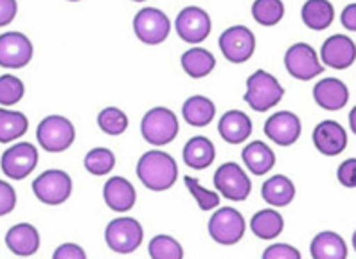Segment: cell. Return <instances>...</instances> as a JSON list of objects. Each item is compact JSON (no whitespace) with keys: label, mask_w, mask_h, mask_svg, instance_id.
<instances>
[{"label":"cell","mask_w":356,"mask_h":259,"mask_svg":"<svg viewBox=\"0 0 356 259\" xmlns=\"http://www.w3.org/2000/svg\"><path fill=\"white\" fill-rule=\"evenodd\" d=\"M182 116L187 123L196 128H204L216 116V107L205 95H193L184 103Z\"/></svg>","instance_id":"obj_26"},{"label":"cell","mask_w":356,"mask_h":259,"mask_svg":"<svg viewBox=\"0 0 356 259\" xmlns=\"http://www.w3.org/2000/svg\"><path fill=\"white\" fill-rule=\"evenodd\" d=\"M265 259H300V252L286 243H277V245H270L263 252Z\"/></svg>","instance_id":"obj_37"},{"label":"cell","mask_w":356,"mask_h":259,"mask_svg":"<svg viewBox=\"0 0 356 259\" xmlns=\"http://www.w3.org/2000/svg\"><path fill=\"white\" fill-rule=\"evenodd\" d=\"M54 259H85L87 254L83 251L81 246L76 245V243H65V245L58 246L54 254H52Z\"/></svg>","instance_id":"obj_40"},{"label":"cell","mask_w":356,"mask_h":259,"mask_svg":"<svg viewBox=\"0 0 356 259\" xmlns=\"http://www.w3.org/2000/svg\"><path fill=\"white\" fill-rule=\"evenodd\" d=\"M6 245L17 256H33L40 249V234L31 223H18L6 234Z\"/></svg>","instance_id":"obj_21"},{"label":"cell","mask_w":356,"mask_h":259,"mask_svg":"<svg viewBox=\"0 0 356 259\" xmlns=\"http://www.w3.org/2000/svg\"><path fill=\"white\" fill-rule=\"evenodd\" d=\"M342 24L346 29L356 31V4H349L342 11Z\"/></svg>","instance_id":"obj_42"},{"label":"cell","mask_w":356,"mask_h":259,"mask_svg":"<svg viewBox=\"0 0 356 259\" xmlns=\"http://www.w3.org/2000/svg\"><path fill=\"white\" fill-rule=\"evenodd\" d=\"M85 168H87L88 173L96 175V177L106 175V173H110L115 168V155L108 148H94L85 157Z\"/></svg>","instance_id":"obj_33"},{"label":"cell","mask_w":356,"mask_h":259,"mask_svg":"<svg viewBox=\"0 0 356 259\" xmlns=\"http://www.w3.org/2000/svg\"><path fill=\"white\" fill-rule=\"evenodd\" d=\"M36 139L49 153H60L72 146L76 139L74 125L63 116H49L38 125Z\"/></svg>","instance_id":"obj_4"},{"label":"cell","mask_w":356,"mask_h":259,"mask_svg":"<svg viewBox=\"0 0 356 259\" xmlns=\"http://www.w3.org/2000/svg\"><path fill=\"white\" fill-rule=\"evenodd\" d=\"M144 141L153 146H164L175 141L178 135V119L170 108L156 107L152 108L146 116L143 117L140 125Z\"/></svg>","instance_id":"obj_3"},{"label":"cell","mask_w":356,"mask_h":259,"mask_svg":"<svg viewBox=\"0 0 356 259\" xmlns=\"http://www.w3.org/2000/svg\"><path fill=\"white\" fill-rule=\"evenodd\" d=\"M312 258L313 259H346L348 258V246L342 236L324 230L313 237L312 246Z\"/></svg>","instance_id":"obj_22"},{"label":"cell","mask_w":356,"mask_h":259,"mask_svg":"<svg viewBox=\"0 0 356 259\" xmlns=\"http://www.w3.org/2000/svg\"><path fill=\"white\" fill-rule=\"evenodd\" d=\"M33 43L22 33L9 31L0 35V67L4 69H22L33 60Z\"/></svg>","instance_id":"obj_13"},{"label":"cell","mask_w":356,"mask_h":259,"mask_svg":"<svg viewBox=\"0 0 356 259\" xmlns=\"http://www.w3.org/2000/svg\"><path fill=\"white\" fill-rule=\"evenodd\" d=\"M247 223L241 212L232 207L218 209L209 220V234L220 245H236L241 242Z\"/></svg>","instance_id":"obj_7"},{"label":"cell","mask_w":356,"mask_h":259,"mask_svg":"<svg viewBox=\"0 0 356 259\" xmlns=\"http://www.w3.org/2000/svg\"><path fill=\"white\" fill-rule=\"evenodd\" d=\"M313 97L317 101V104L324 110H340L348 104L349 101V88L346 83H342L337 78H326L315 85L313 88Z\"/></svg>","instance_id":"obj_18"},{"label":"cell","mask_w":356,"mask_h":259,"mask_svg":"<svg viewBox=\"0 0 356 259\" xmlns=\"http://www.w3.org/2000/svg\"><path fill=\"white\" fill-rule=\"evenodd\" d=\"M241 157H243L248 171L254 175H265V173L272 171V168L275 166V153L268 144L261 143V141L247 144Z\"/></svg>","instance_id":"obj_24"},{"label":"cell","mask_w":356,"mask_h":259,"mask_svg":"<svg viewBox=\"0 0 356 259\" xmlns=\"http://www.w3.org/2000/svg\"><path fill=\"white\" fill-rule=\"evenodd\" d=\"M214 157H216L214 144L202 135L189 139L184 148V162L193 169L209 168L214 162Z\"/></svg>","instance_id":"obj_25"},{"label":"cell","mask_w":356,"mask_h":259,"mask_svg":"<svg viewBox=\"0 0 356 259\" xmlns=\"http://www.w3.org/2000/svg\"><path fill=\"white\" fill-rule=\"evenodd\" d=\"M261 196L270 205L284 207V205H288L291 200L296 198V186L284 175H274V177L268 178L263 184V187H261Z\"/></svg>","instance_id":"obj_23"},{"label":"cell","mask_w":356,"mask_h":259,"mask_svg":"<svg viewBox=\"0 0 356 259\" xmlns=\"http://www.w3.org/2000/svg\"><path fill=\"white\" fill-rule=\"evenodd\" d=\"M175 29L186 43H202L211 33V17L205 9L189 6L177 15Z\"/></svg>","instance_id":"obj_14"},{"label":"cell","mask_w":356,"mask_h":259,"mask_svg":"<svg viewBox=\"0 0 356 259\" xmlns=\"http://www.w3.org/2000/svg\"><path fill=\"white\" fill-rule=\"evenodd\" d=\"M33 193L42 203L60 205L72 194V178L61 169H49L33 182Z\"/></svg>","instance_id":"obj_6"},{"label":"cell","mask_w":356,"mask_h":259,"mask_svg":"<svg viewBox=\"0 0 356 259\" xmlns=\"http://www.w3.org/2000/svg\"><path fill=\"white\" fill-rule=\"evenodd\" d=\"M282 95L284 88L281 83L266 70H256L252 76H248L245 101L256 112H266L274 108L282 100Z\"/></svg>","instance_id":"obj_2"},{"label":"cell","mask_w":356,"mask_h":259,"mask_svg":"<svg viewBox=\"0 0 356 259\" xmlns=\"http://www.w3.org/2000/svg\"><path fill=\"white\" fill-rule=\"evenodd\" d=\"M103 196L106 205L115 212H128L137 200L135 187L124 177L110 178L103 187Z\"/></svg>","instance_id":"obj_19"},{"label":"cell","mask_w":356,"mask_h":259,"mask_svg":"<svg viewBox=\"0 0 356 259\" xmlns=\"http://www.w3.org/2000/svg\"><path fill=\"white\" fill-rule=\"evenodd\" d=\"M149 258L152 259H182L184 258V249L182 245L171 236H155L149 242L148 246Z\"/></svg>","instance_id":"obj_32"},{"label":"cell","mask_w":356,"mask_h":259,"mask_svg":"<svg viewBox=\"0 0 356 259\" xmlns=\"http://www.w3.org/2000/svg\"><path fill=\"white\" fill-rule=\"evenodd\" d=\"M69 2H79V0H69Z\"/></svg>","instance_id":"obj_44"},{"label":"cell","mask_w":356,"mask_h":259,"mask_svg":"<svg viewBox=\"0 0 356 259\" xmlns=\"http://www.w3.org/2000/svg\"><path fill=\"white\" fill-rule=\"evenodd\" d=\"M180 61H182V69L195 79L205 78L216 67V58L213 56V52L202 47H191L186 51Z\"/></svg>","instance_id":"obj_28"},{"label":"cell","mask_w":356,"mask_h":259,"mask_svg":"<svg viewBox=\"0 0 356 259\" xmlns=\"http://www.w3.org/2000/svg\"><path fill=\"white\" fill-rule=\"evenodd\" d=\"M214 187L222 193L223 198L243 202L252 191V182L236 162H225L214 173Z\"/></svg>","instance_id":"obj_8"},{"label":"cell","mask_w":356,"mask_h":259,"mask_svg":"<svg viewBox=\"0 0 356 259\" xmlns=\"http://www.w3.org/2000/svg\"><path fill=\"white\" fill-rule=\"evenodd\" d=\"M27 128H29V121L22 112L0 108V143H13L26 134Z\"/></svg>","instance_id":"obj_30"},{"label":"cell","mask_w":356,"mask_h":259,"mask_svg":"<svg viewBox=\"0 0 356 259\" xmlns=\"http://www.w3.org/2000/svg\"><path fill=\"white\" fill-rule=\"evenodd\" d=\"M218 43L223 56L232 63H245L256 51V36L245 26H232L225 29Z\"/></svg>","instance_id":"obj_10"},{"label":"cell","mask_w":356,"mask_h":259,"mask_svg":"<svg viewBox=\"0 0 356 259\" xmlns=\"http://www.w3.org/2000/svg\"><path fill=\"white\" fill-rule=\"evenodd\" d=\"M252 17L261 26H277L284 17V4L282 0H256L252 6Z\"/></svg>","instance_id":"obj_31"},{"label":"cell","mask_w":356,"mask_h":259,"mask_svg":"<svg viewBox=\"0 0 356 259\" xmlns=\"http://www.w3.org/2000/svg\"><path fill=\"white\" fill-rule=\"evenodd\" d=\"M137 177L148 189L165 191L175 186L178 178V166L170 153L152 150L139 159Z\"/></svg>","instance_id":"obj_1"},{"label":"cell","mask_w":356,"mask_h":259,"mask_svg":"<svg viewBox=\"0 0 356 259\" xmlns=\"http://www.w3.org/2000/svg\"><path fill=\"white\" fill-rule=\"evenodd\" d=\"M134 2H144V0H134Z\"/></svg>","instance_id":"obj_45"},{"label":"cell","mask_w":356,"mask_h":259,"mask_svg":"<svg viewBox=\"0 0 356 259\" xmlns=\"http://www.w3.org/2000/svg\"><path fill=\"white\" fill-rule=\"evenodd\" d=\"M220 137L229 144H241L245 143L250 134H252V121L241 110H229L223 113L218 125Z\"/></svg>","instance_id":"obj_20"},{"label":"cell","mask_w":356,"mask_h":259,"mask_svg":"<svg viewBox=\"0 0 356 259\" xmlns=\"http://www.w3.org/2000/svg\"><path fill=\"white\" fill-rule=\"evenodd\" d=\"M97 125H99V128L103 130L104 134L121 135L128 128V117L119 108L108 107L99 112V116H97Z\"/></svg>","instance_id":"obj_34"},{"label":"cell","mask_w":356,"mask_h":259,"mask_svg":"<svg viewBox=\"0 0 356 259\" xmlns=\"http://www.w3.org/2000/svg\"><path fill=\"white\" fill-rule=\"evenodd\" d=\"M355 173H356V159H349L346 162H342L339 168V180L343 187H348V189H353L356 184L355 180Z\"/></svg>","instance_id":"obj_39"},{"label":"cell","mask_w":356,"mask_h":259,"mask_svg":"<svg viewBox=\"0 0 356 259\" xmlns=\"http://www.w3.org/2000/svg\"><path fill=\"white\" fill-rule=\"evenodd\" d=\"M313 144L322 155L334 157L340 155L348 146V134L346 130L334 121H322L313 130Z\"/></svg>","instance_id":"obj_17"},{"label":"cell","mask_w":356,"mask_h":259,"mask_svg":"<svg viewBox=\"0 0 356 259\" xmlns=\"http://www.w3.org/2000/svg\"><path fill=\"white\" fill-rule=\"evenodd\" d=\"M18 11L17 0H0V27L9 26Z\"/></svg>","instance_id":"obj_41"},{"label":"cell","mask_w":356,"mask_h":259,"mask_svg":"<svg viewBox=\"0 0 356 259\" xmlns=\"http://www.w3.org/2000/svg\"><path fill=\"white\" fill-rule=\"evenodd\" d=\"M284 65H286L288 72L300 81H308L324 72V67L318 61L317 51L308 43L291 45L284 54Z\"/></svg>","instance_id":"obj_11"},{"label":"cell","mask_w":356,"mask_h":259,"mask_svg":"<svg viewBox=\"0 0 356 259\" xmlns=\"http://www.w3.org/2000/svg\"><path fill=\"white\" fill-rule=\"evenodd\" d=\"M184 182H186L187 191L191 193V196L202 211H211V209H216L220 205V194L211 189H205L195 177H186Z\"/></svg>","instance_id":"obj_35"},{"label":"cell","mask_w":356,"mask_h":259,"mask_svg":"<svg viewBox=\"0 0 356 259\" xmlns=\"http://www.w3.org/2000/svg\"><path fill=\"white\" fill-rule=\"evenodd\" d=\"M24 83L13 76V74H4L0 76V104L4 107H11V104L18 103L24 97Z\"/></svg>","instance_id":"obj_36"},{"label":"cell","mask_w":356,"mask_h":259,"mask_svg":"<svg viewBox=\"0 0 356 259\" xmlns=\"http://www.w3.org/2000/svg\"><path fill=\"white\" fill-rule=\"evenodd\" d=\"M321 58L327 67H333L337 70L349 69L356 58L355 42L346 35L330 36L322 45Z\"/></svg>","instance_id":"obj_16"},{"label":"cell","mask_w":356,"mask_h":259,"mask_svg":"<svg viewBox=\"0 0 356 259\" xmlns=\"http://www.w3.org/2000/svg\"><path fill=\"white\" fill-rule=\"evenodd\" d=\"M38 164V150L31 143H18L4 151L0 168L6 173V177L13 180H22Z\"/></svg>","instance_id":"obj_12"},{"label":"cell","mask_w":356,"mask_h":259,"mask_svg":"<svg viewBox=\"0 0 356 259\" xmlns=\"http://www.w3.org/2000/svg\"><path fill=\"white\" fill-rule=\"evenodd\" d=\"M250 229L261 240H274L284 229V220L274 209H263L252 216Z\"/></svg>","instance_id":"obj_29"},{"label":"cell","mask_w":356,"mask_h":259,"mask_svg":"<svg viewBox=\"0 0 356 259\" xmlns=\"http://www.w3.org/2000/svg\"><path fill=\"white\" fill-rule=\"evenodd\" d=\"M355 116H356V110L353 108L351 113H349V119H351V132H356V126H355Z\"/></svg>","instance_id":"obj_43"},{"label":"cell","mask_w":356,"mask_h":259,"mask_svg":"<svg viewBox=\"0 0 356 259\" xmlns=\"http://www.w3.org/2000/svg\"><path fill=\"white\" fill-rule=\"evenodd\" d=\"M104 240L113 252L130 254V252L137 251L143 243V225L134 218H128V216L115 218V220L110 221L106 230H104Z\"/></svg>","instance_id":"obj_5"},{"label":"cell","mask_w":356,"mask_h":259,"mask_svg":"<svg viewBox=\"0 0 356 259\" xmlns=\"http://www.w3.org/2000/svg\"><path fill=\"white\" fill-rule=\"evenodd\" d=\"M300 119L293 112H282L270 116L265 123V134L279 146H291L300 137Z\"/></svg>","instance_id":"obj_15"},{"label":"cell","mask_w":356,"mask_h":259,"mask_svg":"<svg viewBox=\"0 0 356 259\" xmlns=\"http://www.w3.org/2000/svg\"><path fill=\"white\" fill-rule=\"evenodd\" d=\"M134 31L137 38L146 45H159L170 36L171 22L161 9L144 8L135 15Z\"/></svg>","instance_id":"obj_9"},{"label":"cell","mask_w":356,"mask_h":259,"mask_svg":"<svg viewBox=\"0 0 356 259\" xmlns=\"http://www.w3.org/2000/svg\"><path fill=\"white\" fill-rule=\"evenodd\" d=\"M17 205V193L8 182L0 180V216H6Z\"/></svg>","instance_id":"obj_38"},{"label":"cell","mask_w":356,"mask_h":259,"mask_svg":"<svg viewBox=\"0 0 356 259\" xmlns=\"http://www.w3.org/2000/svg\"><path fill=\"white\" fill-rule=\"evenodd\" d=\"M302 22L313 31H324L333 24L334 8L330 0H308L302 6Z\"/></svg>","instance_id":"obj_27"}]
</instances>
